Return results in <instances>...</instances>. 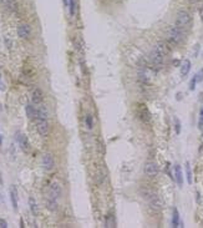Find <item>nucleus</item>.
<instances>
[{
  "instance_id": "20e7f679",
  "label": "nucleus",
  "mask_w": 203,
  "mask_h": 228,
  "mask_svg": "<svg viewBox=\"0 0 203 228\" xmlns=\"http://www.w3.org/2000/svg\"><path fill=\"white\" fill-rule=\"evenodd\" d=\"M167 41L172 45H179L185 40V31L181 27L173 25L167 30Z\"/></svg>"
},
{
  "instance_id": "7c9ffc66",
  "label": "nucleus",
  "mask_w": 203,
  "mask_h": 228,
  "mask_svg": "<svg viewBox=\"0 0 203 228\" xmlns=\"http://www.w3.org/2000/svg\"><path fill=\"white\" fill-rule=\"evenodd\" d=\"M1 143H3V137H1V135H0V146H1Z\"/></svg>"
},
{
  "instance_id": "4468645a",
  "label": "nucleus",
  "mask_w": 203,
  "mask_h": 228,
  "mask_svg": "<svg viewBox=\"0 0 203 228\" xmlns=\"http://www.w3.org/2000/svg\"><path fill=\"white\" fill-rule=\"evenodd\" d=\"M174 179H176V182L178 183L179 187L183 184V173H182V168L179 165L174 166Z\"/></svg>"
},
{
  "instance_id": "9d476101",
  "label": "nucleus",
  "mask_w": 203,
  "mask_h": 228,
  "mask_svg": "<svg viewBox=\"0 0 203 228\" xmlns=\"http://www.w3.org/2000/svg\"><path fill=\"white\" fill-rule=\"evenodd\" d=\"M18 35L21 39H29L31 35V27L29 24H20L18 26Z\"/></svg>"
},
{
  "instance_id": "393cba45",
  "label": "nucleus",
  "mask_w": 203,
  "mask_h": 228,
  "mask_svg": "<svg viewBox=\"0 0 203 228\" xmlns=\"http://www.w3.org/2000/svg\"><path fill=\"white\" fill-rule=\"evenodd\" d=\"M96 181H97V183L99 184H102L103 183V181H105V175L102 173L101 171H99L96 173Z\"/></svg>"
},
{
  "instance_id": "2f4dec72",
  "label": "nucleus",
  "mask_w": 203,
  "mask_h": 228,
  "mask_svg": "<svg viewBox=\"0 0 203 228\" xmlns=\"http://www.w3.org/2000/svg\"><path fill=\"white\" fill-rule=\"evenodd\" d=\"M201 115H202V117H203V108H202V111H201Z\"/></svg>"
},
{
  "instance_id": "5701e85b",
  "label": "nucleus",
  "mask_w": 203,
  "mask_h": 228,
  "mask_svg": "<svg viewBox=\"0 0 203 228\" xmlns=\"http://www.w3.org/2000/svg\"><path fill=\"white\" fill-rule=\"evenodd\" d=\"M69 9H70V15L74 16L76 11V0H69Z\"/></svg>"
},
{
  "instance_id": "dca6fc26",
  "label": "nucleus",
  "mask_w": 203,
  "mask_h": 228,
  "mask_svg": "<svg viewBox=\"0 0 203 228\" xmlns=\"http://www.w3.org/2000/svg\"><path fill=\"white\" fill-rule=\"evenodd\" d=\"M10 199H11L13 208L18 210V191L15 188V186H11L10 187Z\"/></svg>"
},
{
  "instance_id": "b1692460",
  "label": "nucleus",
  "mask_w": 203,
  "mask_h": 228,
  "mask_svg": "<svg viewBox=\"0 0 203 228\" xmlns=\"http://www.w3.org/2000/svg\"><path fill=\"white\" fill-rule=\"evenodd\" d=\"M85 122H86V126H87V128H89V130L92 128V126H94V120H92V116H91V115H86V117H85Z\"/></svg>"
},
{
  "instance_id": "6ab92c4d",
  "label": "nucleus",
  "mask_w": 203,
  "mask_h": 228,
  "mask_svg": "<svg viewBox=\"0 0 203 228\" xmlns=\"http://www.w3.org/2000/svg\"><path fill=\"white\" fill-rule=\"evenodd\" d=\"M172 227H182L179 222V213L177 208H173V216H172Z\"/></svg>"
},
{
  "instance_id": "6e6552de",
  "label": "nucleus",
  "mask_w": 203,
  "mask_h": 228,
  "mask_svg": "<svg viewBox=\"0 0 203 228\" xmlns=\"http://www.w3.org/2000/svg\"><path fill=\"white\" fill-rule=\"evenodd\" d=\"M16 141L19 143L20 148H21L24 152H27L30 148V143H29V140H27V137L23 134V132H16Z\"/></svg>"
},
{
  "instance_id": "ddd939ff",
  "label": "nucleus",
  "mask_w": 203,
  "mask_h": 228,
  "mask_svg": "<svg viewBox=\"0 0 203 228\" xmlns=\"http://www.w3.org/2000/svg\"><path fill=\"white\" fill-rule=\"evenodd\" d=\"M137 114H138V116H140V119H141L142 121H145V122H148L150 119H151V115H150L148 110H147V107H146L145 105H140Z\"/></svg>"
},
{
  "instance_id": "cd10ccee",
  "label": "nucleus",
  "mask_w": 203,
  "mask_h": 228,
  "mask_svg": "<svg viewBox=\"0 0 203 228\" xmlns=\"http://www.w3.org/2000/svg\"><path fill=\"white\" fill-rule=\"evenodd\" d=\"M196 84H197V80H196V76H193L190 84V90H194L196 89Z\"/></svg>"
},
{
  "instance_id": "39448f33",
  "label": "nucleus",
  "mask_w": 203,
  "mask_h": 228,
  "mask_svg": "<svg viewBox=\"0 0 203 228\" xmlns=\"http://www.w3.org/2000/svg\"><path fill=\"white\" fill-rule=\"evenodd\" d=\"M192 24V15L187 10H179L176 15L174 25L181 27V29H188Z\"/></svg>"
},
{
  "instance_id": "a211bd4d",
  "label": "nucleus",
  "mask_w": 203,
  "mask_h": 228,
  "mask_svg": "<svg viewBox=\"0 0 203 228\" xmlns=\"http://www.w3.org/2000/svg\"><path fill=\"white\" fill-rule=\"evenodd\" d=\"M191 70V61L190 60H185L181 65V75L182 76H187L188 72Z\"/></svg>"
},
{
  "instance_id": "f257e3e1",
  "label": "nucleus",
  "mask_w": 203,
  "mask_h": 228,
  "mask_svg": "<svg viewBox=\"0 0 203 228\" xmlns=\"http://www.w3.org/2000/svg\"><path fill=\"white\" fill-rule=\"evenodd\" d=\"M170 52V47H168V44L165 43V41H159L157 43L150 54V60L151 63L155 65V66H159L163 64L165 61V58L166 55Z\"/></svg>"
},
{
  "instance_id": "4be33fe9",
  "label": "nucleus",
  "mask_w": 203,
  "mask_h": 228,
  "mask_svg": "<svg viewBox=\"0 0 203 228\" xmlns=\"http://www.w3.org/2000/svg\"><path fill=\"white\" fill-rule=\"evenodd\" d=\"M186 177H187V182L191 184L192 183V171H191L190 162L186 163Z\"/></svg>"
},
{
  "instance_id": "c756f323",
  "label": "nucleus",
  "mask_w": 203,
  "mask_h": 228,
  "mask_svg": "<svg viewBox=\"0 0 203 228\" xmlns=\"http://www.w3.org/2000/svg\"><path fill=\"white\" fill-rule=\"evenodd\" d=\"M199 1V0H188V3L190 4H197Z\"/></svg>"
},
{
  "instance_id": "72a5a7b5",
  "label": "nucleus",
  "mask_w": 203,
  "mask_h": 228,
  "mask_svg": "<svg viewBox=\"0 0 203 228\" xmlns=\"http://www.w3.org/2000/svg\"><path fill=\"white\" fill-rule=\"evenodd\" d=\"M0 110H1V107H0Z\"/></svg>"
},
{
  "instance_id": "9b49d317",
  "label": "nucleus",
  "mask_w": 203,
  "mask_h": 228,
  "mask_svg": "<svg viewBox=\"0 0 203 228\" xmlns=\"http://www.w3.org/2000/svg\"><path fill=\"white\" fill-rule=\"evenodd\" d=\"M31 101L34 105H40L44 101V92L39 87H35L31 92Z\"/></svg>"
},
{
  "instance_id": "412c9836",
  "label": "nucleus",
  "mask_w": 203,
  "mask_h": 228,
  "mask_svg": "<svg viewBox=\"0 0 203 228\" xmlns=\"http://www.w3.org/2000/svg\"><path fill=\"white\" fill-rule=\"evenodd\" d=\"M29 206H30V211L34 216L38 215V204H36V201H35L34 197H30L29 198Z\"/></svg>"
},
{
  "instance_id": "0eeeda50",
  "label": "nucleus",
  "mask_w": 203,
  "mask_h": 228,
  "mask_svg": "<svg viewBox=\"0 0 203 228\" xmlns=\"http://www.w3.org/2000/svg\"><path fill=\"white\" fill-rule=\"evenodd\" d=\"M143 171H145V173L148 176V177H155V176L158 175L159 168H158V165H157L156 162L150 161V162H146V163H145Z\"/></svg>"
},
{
  "instance_id": "423d86ee",
  "label": "nucleus",
  "mask_w": 203,
  "mask_h": 228,
  "mask_svg": "<svg viewBox=\"0 0 203 228\" xmlns=\"http://www.w3.org/2000/svg\"><path fill=\"white\" fill-rule=\"evenodd\" d=\"M62 195V188H61V186L58 183V182H52L50 186H49V191H47V196H50L55 199H60Z\"/></svg>"
},
{
  "instance_id": "7ed1b4c3",
  "label": "nucleus",
  "mask_w": 203,
  "mask_h": 228,
  "mask_svg": "<svg viewBox=\"0 0 203 228\" xmlns=\"http://www.w3.org/2000/svg\"><path fill=\"white\" fill-rule=\"evenodd\" d=\"M36 130L40 136L46 137L49 135V121H47V110L45 106H40L36 115Z\"/></svg>"
},
{
  "instance_id": "c85d7f7f",
  "label": "nucleus",
  "mask_w": 203,
  "mask_h": 228,
  "mask_svg": "<svg viewBox=\"0 0 203 228\" xmlns=\"http://www.w3.org/2000/svg\"><path fill=\"white\" fill-rule=\"evenodd\" d=\"M0 227H1V228H6V227H8V223H6L4 219H0Z\"/></svg>"
},
{
  "instance_id": "a878e982",
  "label": "nucleus",
  "mask_w": 203,
  "mask_h": 228,
  "mask_svg": "<svg viewBox=\"0 0 203 228\" xmlns=\"http://www.w3.org/2000/svg\"><path fill=\"white\" fill-rule=\"evenodd\" d=\"M174 128H176V134H179L181 132V122H179V120L177 119H174Z\"/></svg>"
},
{
  "instance_id": "2eb2a0df",
  "label": "nucleus",
  "mask_w": 203,
  "mask_h": 228,
  "mask_svg": "<svg viewBox=\"0 0 203 228\" xmlns=\"http://www.w3.org/2000/svg\"><path fill=\"white\" fill-rule=\"evenodd\" d=\"M25 111H26V116L29 117L30 120H34V119H36V115H38V110L35 108L34 105H31V103H27L26 107H25Z\"/></svg>"
},
{
  "instance_id": "1a4fd4ad",
  "label": "nucleus",
  "mask_w": 203,
  "mask_h": 228,
  "mask_svg": "<svg viewBox=\"0 0 203 228\" xmlns=\"http://www.w3.org/2000/svg\"><path fill=\"white\" fill-rule=\"evenodd\" d=\"M41 163H43V168L45 171H51L55 167V160H54V157H52L51 153H45L43 156V161H41Z\"/></svg>"
},
{
  "instance_id": "473e14b6",
  "label": "nucleus",
  "mask_w": 203,
  "mask_h": 228,
  "mask_svg": "<svg viewBox=\"0 0 203 228\" xmlns=\"http://www.w3.org/2000/svg\"><path fill=\"white\" fill-rule=\"evenodd\" d=\"M4 1H5V0H0V3H1V4H3V3H4Z\"/></svg>"
},
{
  "instance_id": "f8f14e48",
  "label": "nucleus",
  "mask_w": 203,
  "mask_h": 228,
  "mask_svg": "<svg viewBox=\"0 0 203 228\" xmlns=\"http://www.w3.org/2000/svg\"><path fill=\"white\" fill-rule=\"evenodd\" d=\"M45 203H46V208L50 211V212H55V211H58V208H59L58 199H55V198H52V197H50V196H46Z\"/></svg>"
},
{
  "instance_id": "aec40b11",
  "label": "nucleus",
  "mask_w": 203,
  "mask_h": 228,
  "mask_svg": "<svg viewBox=\"0 0 203 228\" xmlns=\"http://www.w3.org/2000/svg\"><path fill=\"white\" fill-rule=\"evenodd\" d=\"M105 227L107 228H112V227H116V219L112 215H109L105 219Z\"/></svg>"
},
{
  "instance_id": "f3484780",
  "label": "nucleus",
  "mask_w": 203,
  "mask_h": 228,
  "mask_svg": "<svg viewBox=\"0 0 203 228\" xmlns=\"http://www.w3.org/2000/svg\"><path fill=\"white\" fill-rule=\"evenodd\" d=\"M3 4L5 5V8L8 9L9 11H11V13H16L18 9H19L16 0H5V1H4Z\"/></svg>"
},
{
  "instance_id": "bb28decb",
  "label": "nucleus",
  "mask_w": 203,
  "mask_h": 228,
  "mask_svg": "<svg viewBox=\"0 0 203 228\" xmlns=\"http://www.w3.org/2000/svg\"><path fill=\"white\" fill-rule=\"evenodd\" d=\"M196 76V80H197V82H201L203 80V69H201V70L194 75Z\"/></svg>"
},
{
  "instance_id": "f03ea898",
  "label": "nucleus",
  "mask_w": 203,
  "mask_h": 228,
  "mask_svg": "<svg viewBox=\"0 0 203 228\" xmlns=\"http://www.w3.org/2000/svg\"><path fill=\"white\" fill-rule=\"evenodd\" d=\"M141 195L142 197L146 199V202L147 204H148V207L152 210V211H155V212H159V211H162L163 208V199L161 198V196H158L156 192H153L152 190H148V188H146L141 192Z\"/></svg>"
}]
</instances>
